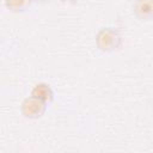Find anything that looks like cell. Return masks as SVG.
<instances>
[{
  "label": "cell",
  "mask_w": 153,
  "mask_h": 153,
  "mask_svg": "<svg viewBox=\"0 0 153 153\" xmlns=\"http://www.w3.org/2000/svg\"><path fill=\"white\" fill-rule=\"evenodd\" d=\"M133 12L141 22H148L153 17V0H135Z\"/></svg>",
  "instance_id": "3957f363"
},
{
  "label": "cell",
  "mask_w": 153,
  "mask_h": 153,
  "mask_svg": "<svg viewBox=\"0 0 153 153\" xmlns=\"http://www.w3.org/2000/svg\"><path fill=\"white\" fill-rule=\"evenodd\" d=\"M32 0H5V6L11 12H24L26 11Z\"/></svg>",
  "instance_id": "5b68a950"
},
{
  "label": "cell",
  "mask_w": 153,
  "mask_h": 153,
  "mask_svg": "<svg viewBox=\"0 0 153 153\" xmlns=\"http://www.w3.org/2000/svg\"><path fill=\"white\" fill-rule=\"evenodd\" d=\"M96 44L103 53H111L121 45V35L112 27H103L96 35Z\"/></svg>",
  "instance_id": "6da1fadb"
},
{
  "label": "cell",
  "mask_w": 153,
  "mask_h": 153,
  "mask_svg": "<svg viewBox=\"0 0 153 153\" xmlns=\"http://www.w3.org/2000/svg\"><path fill=\"white\" fill-rule=\"evenodd\" d=\"M35 2H39V4H44V2H49L50 0H32Z\"/></svg>",
  "instance_id": "8992f818"
},
{
  "label": "cell",
  "mask_w": 153,
  "mask_h": 153,
  "mask_svg": "<svg viewBox=\"0 0 153 153\" xmlns=\"http://www.w3.org/2000/svg\"><path fill=\"white\" fill-rule=\"evenodd\" d=\"M47 105L48 104L45 102H43L33 96H29L22 102L20 112L26 118L36 120L44 115V112L47 110Z\"/></svg>",
  "instance_id": "7a4b0ae2"
},
{
  "label": "cell",
  "mask_w": 153,
  "mask_h": 153,
  "mask_svg": "<svg viewBox=\"0 0 153 153\" xmlns=\"http://www.w3.org/2000/svg\"><path fill=\"white\" fill-rule=\"evenodd\" d=\"M31 96H33L48 104L54 99V91L50 87V85H48L45 82H38L31 90Z\"/></svg>",
  "instance_id": "277c9868"
}]
</instances>
